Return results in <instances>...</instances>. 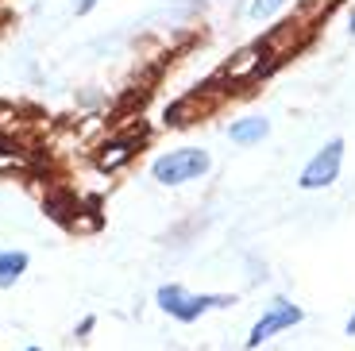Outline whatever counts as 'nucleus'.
I'll use <instances>...</instances> for the list:
<instances>
[{
    "instance_id": "obj_1",
    "label": "nucleus",
    "mask_w": 355,
    "mask_h": 351,
    "mask_svg": "<svg viewBox=\"0 0 355 351\" xmlns=\"http://www.w3.org/2000/svg\"><path fill=\"white\" fill-rule=\"evenodd\" d=\"M209 170V155L197 147H182V151H170L162 155L159 162L151 166V174L159 178L162 185H182V182H193Z\"/></svg>"
},
{
    "instance_id": "obj_2",
    "label": "nucleus",
    "mask_w": 355,
    "mask_h": 351,
    "mask_svg": "<svg viewBox=\"0 0 355 351\" xmlns=\"http://www.w3.org/2000/svg\"><path fill=\"white\" fill-rule=\"evenodd\" d=\"M159 305L166 309L170 316H178V320H197L205 309L232 305V298H220V293H205V298H197V293H186L182 286H162V290H159Z\"/></svg>"
},
{
    "instance_id": "obj_3",
    "label": "nucleus",
    "mask_w": 355,
    "mask_h": 351,
    "mask_svg": "<svg viewBox=\"0 0 355 351\" xmlns=\"http://www.w3.org/2000/svg\"><path fill=\"white\" fill-rule=\"evenodd\" d=\"M340 158H344V143L340 139H332L329 147H320L317 155H313V162L302 170V189H320V185L336 182Z\"/></svg>"
},
{
    "instance_id": "obj_4",
    "label": "nucleus",
    "mask_w": 355,
    "mask_h": 351,
    "mask_svg": "<svg viewBox=\"0 0 355 351\" xmlns=\"http://www.w3.org/2000/svg\"><path fill=\"white\" fill-rule=\"evenodd\" d=\"M297 320H302V309L290 305V301H275V305L255 320V328H251V336H248V348H259L263 340H270V336L282 332V328H293Z\"/></svg>"
},
{
    "instance_id": "obj_5",
    "label": "nucleus",
    "mask_w": 355,
    "mask_h": 351,
    "mask_svg": "<svg viewBox=\"0 0 355 351\" xmlns=\"http://www.w3.org/2000/svg\"><path fill=\"white\" fill-rule=\"evenodd\" d=\"M24 271H27V255L24 251H0V290H8Z\"/></svg>"
},
{
    "instance_id": "obj_6",
    "label": "nucleus",
    "mask_w": 355,
    "mask_h": 351,
    "mask_svg": "<svg viewBox=\"0 0 355 351\" xmlns=\"http://www.w3.org/2000/svg\"><path fill=\"white\" fill-rule=\"evenodd\" d=\"M266 132H270V123H266L263 116H251V120L232 123V143H259Z\"/></svg>"
},
{
    "instance_id": "obj_7",
    "label": "nucleus",
    "mask_w": 355,
    "mask_h": 351,
    "mask_svg": "<svg viewBox=\"0 0 355 351\" xmlns=\"http://www.w3.org/2000/svg\"><path fill=\"white\" fill-rule=\"evenodd\" d=\"M128 155H132V151H128V143H116V147H108L105 155H101V166L112 170V166H120V162H124Z\"/></svg>"
},
{
    "instance_id": "obj_8",
    "label": "nucleus",
    "mask_w": 355,
    "mask_h": 351,
    "mask_svg": "<svg viewBox=\"0 0 355 351\" xmlns=\"http://www.w3.org/2000/svg\"><path fill=\"white\" fill-rule=\"evenodd\" d=\"M278 4H282V0H255V8H251V12H255V16H270Z\"/></svg>"
},
{
    "instance_id": "obj_9",
    "label": "nucleus",
    "mask_w": 355,
    "mask_h": 351,
    "mask_svg": "<svg viewBox=\"0 0 355 351\" xmlns=\"http://www.w3.org/2000/svg\"><path fill=\"white\" fill-rule=\"evenodd\" d=\"M97 8V0H78V16H85V12Z\"/></svg>"
},
{
    "instance_id": "obj_10",
    "label": "nucleus",
    "mask_w": 355,
    "mask_h": 351,
    "mask_svg": "<svg viewBox=\"0 0 355 351\" xmlns=\"http://www.w3.org/2000/svg\"><path fill=\"white\" fill-rule=\"evenodd\" d=\"M347 336H355V316H352V320H347Z\"/></svg>"
},
{
    "instance_id": "obj_11",
    "label": "nucleus",
    "mask_w": 355,
    "mask_h": 351,
    "mask_svg": "<svg viewBox=\"0 0 355 351\" xmlns=\"http://www.w3.org/2000/svg\"><path fill=\"white\" fill-rule=\"evenodd\" d=\"M352 31H355V16H352Z\"/></svg>"
},
{
    "instance_id": "obj_12",
    "label": "nucleus",
    "mask_w": 355,
    "mask_h": 351,
    "mask_svg": "<svg viewBox=\"0 0 355 351\" xmlns=\"http://www.w3.org/2000/svg\"><path fill=\"white\" fill-rule=\"evenodd\" d=\"M27 351H39V348H27Z\"/></svg>"
}]
</instances>
